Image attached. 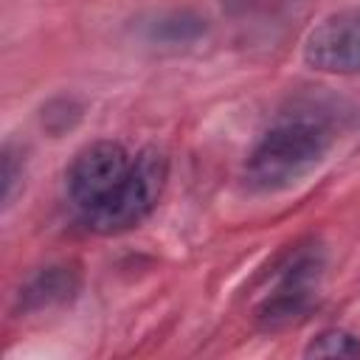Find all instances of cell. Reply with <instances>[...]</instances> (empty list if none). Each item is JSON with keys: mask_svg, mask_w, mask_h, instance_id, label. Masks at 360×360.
<instances>
[{"mask_svg": "<svg viewBox=\"0 0 360 360\" xmlns=\"http://www.w3.org/2000/svg\"><path fill=\"white\" fill-rule=\"evenodd\" d=\"M166 158L146 146L135 152L132 169L127 174V180L121 183V188L112 194V200L96 211L90 219H84V225L96 233H121L129 231L135 225H141L158 205L163 186H166Z\"/></svg>", "mask_w": 360, "mask_h": 360, "instance_id": "2", "label": "cell"}, {"mask_svg": "<svg viewBox=\"0 0 360 360\" xmlns=\"http://www.w3.org/2000/svg\"><path fill=\"white\" fill-rule=\"evenodd\" d=\"M332 127L315 115L284 118L270 127L245 163V183L259 194H273L304 180L332 146Z\"/></svg>", "mask_w": 360, "mask_h": 360, "instance_id": "1", "label": "cell"}, {"mask_svg": "<svg viewBox=\"0 0 360 360\" xmlns=\"http://www.w3.org/2000/svg\"><path fill=\"white\" fill-rule=\"evenodd\" d=\"M304 354L307 357H360V338L346 329H323L307 343Z\"/></svg>", "mask_w": 360, "mask_h": 360, "instance_id": "7", "label": "cell"}, {"mask_svg": "<svg viewBox=\"0 0 360 360\" xmlns=\"http://www.w3.org/2000/svg\"><path fill=\"white\" fill-rule=\"evenodd\" d=\"M304 62L323 73L360 76V8L323 17L304 39Z\"/></svg>", "mask_w": 360, "mask_h": 360, "instance_id": "5", "label": "cell"}, {"mask_svg": "<svg viewBox=\"0 0 360 360\" xmlns=\"http://www.w3.org/2000/svg\"><path fill=\"white\" fill-rule=\"evenodd\" d=\"M22 177V166L17 169V155L11 146L3 149V200L6 205H11V197H14V186L17 180Z\"/></svg>", "mask_w": 360, "mask_h": 360, "instance_id": "9", "label": "cell"}, {"mask_svg": "<svg viewBox=\"0 0 360 360\" xmlns=\"http://www.w3.org/2000/svg\"><path fill=\"white\" fill-rule=\"evenodd\" d=\"M200 31H202L200 20L183 14V17L163 20V22L155 28V37H163V39H169V42H180V39H194Z\"/></svg>", "mask_w": 360, "mask_h": 360, "instance_id": "8", "label": "cell"}, {"mask_svg": "<svg viewBox=\"0 0 360 360\" xmlns=\"http://www.w3.org/2000/svg\"><path fill=\"white\" fill-rule=\"evenodd\" d=\"M135 155L115 141H96L84 146L68 166V197L76 205L82 222L101 211L121 188L132 169Z\"/></svg>", "mask_w": 360, "mask_h": 360, "instance_id": "3", "label": "cell"}, {"mask_svg": "<svg viewBox=\"0 0 360 360\" xmlns=\"http://www.w3.org/2000/svg\"><path fill=\"white\" fill-rule=\"evenodd\" d=\"M79 290V273L73 264H53L39 270L28 287L22 290V304L28 309H48L56 304H65L68 298H73V292Z\"/></svg>", "mask_w": 360, "mask_h": 360, "instance_id": "6", "label": "cell"}, {"mask_svg": "<svg viewBox=\"0 0 360 360\" xmlns=\"http://www.w3.org/2000/svg\"><path fill=\"white\" fill-rule=\"evenodd\" d=\"M323 273V256L315 245L301 248L281 267L276 284L256 307V321L262 329H284L307 318L318 298V284Z\"/></svg>", "mask_w": 360, "mask_h": 360, "instance_id": "4", "label": "cell"}]
</instances>
